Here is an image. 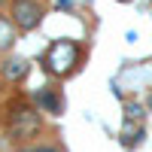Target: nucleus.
I'll return each instance as SVG.
<instances>
[{
  "label": "nucleus",
  "mask_w": 152,
  "mask_h": 152,
  "mask_svg": "<svg viewBox=\"0 0 152 152\" xmlns=\"http://www.w3.org/2000/svg\"><path fill=\"white\" fill-rule=\"evenodd\" d=\"M0 73H3V79H9V82H18L21 76L28 73V61H24V58H9V61H3Z\"/></svg>",
  "instance_id": "20e7f679"
},
{
  "label": "nucleus",
  "mask_w": 152,
  "mask_h": 152,
  "mask_svg": "<svg viewBox=\"0 0 152 152\" xmlns=\"http://www.w3.org/2000/svg\"><path fill=\"white\" fill-rule=\"evenodd\" d=\"M40 18H43V9H40L37 0H12V21H15L21 31L37 28Z\"/></svg>",
  "instance_id": "f03ea898"
},
{
  "label": "nucleus",
  "mask_w": 152,
  "mask_h": 152,
  "mask_svg": "<svg viewBox=\"0 0 152 152\" xmlns=\"http://www.w3.org/2000/svg\"><path fill=\"white\" fill-rule=\"evenodd\" d=\"M46 70L52 76H67L76 70V64H79V46H76L73 40H58L49 46V52L43 58Z\"/></svg>",
  "instance_id": "f257e3e1"
},
{
  "label": "nucleus",
  "mask_w": 152,
  "mask_h": 152,
  "mask_svg": "<svg viewBox=\"0 0 152 152\" xmlns=\"http://www.w3.org/2000/svg\"><path fill=\"white\" fill-rule=\"evenodd\" d=\"M58 3H61V6H64V9H70V0H58Z\"/></svg>",
  "instance_id": "6e6552de"
},
{
  "label": "nucleus",
  "mask_w": 152,
  "mask_h": 152,
  "mask_svg": "<svg viewBox=\"0 0 152 152\" xmlns=\"http://www.w3.org/2000/svg\"><path fill=\"white\" fill-rule=\"evenodd\" d=\"M37 125H40V119H37V110H28V107H15V113H12V128H15L18 137H28L37 131Z\"/></svg>",
  "instance_id": "7ed1b4c3"
},
{
  "label": "nucleus",
  "mask_w": 152,
  "mask_h": 152,
  "mask_svg": "<svg viewBox=\"0 0 152 152\" xmlns=\"http://www.w3.org/2000/svg\"><path fill=\"white\" fill-rule=\"evenodd\" d=\"M37 107H43L46 113H61V97L55 88H40V94H37Z\"/></svg>",
  "instance_id": "39448f33"
},
{
  "label": "nucleus",
  "mask_w": 152,
  "mask_h": 152,
  "mask_svg": "<svg viewBox=\"0 0 152 152\" xmlns=\"http://www.w3.org/2000/svg\"><path fill=\"white\" fill-rule=\"evenodd\" d=\"M12 40H15V31H12V21H9V18H0V49L12 46Z\"/></svg>",
  "instance_id": "423d86ee"
},
{
  "label": "nucleus",
  "mask_w": 152,
  "mask_h": 152,
  "mask_svg": "<svg viewBox=\"0 0 152 152\" xmlns=\"http://www.w3.org/2000/svg\"><path fill=\"white\" fill-rule=\"evenodd\" d=\"M125 116H128V119H143V110L137 104H128V107H125Z\"/></svg>",
  "instance_id": "0eeeda50"
}]
</instances>
